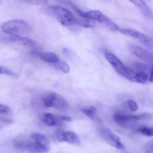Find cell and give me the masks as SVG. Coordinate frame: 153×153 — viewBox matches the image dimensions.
Wrapping results in <instances>:
<instances>
[{
  "label": "cell",
  "instance_id": "obj_6",
  "mask_svg": "<svg viewBox=\"0 0 153 153\" xmlns=\"http://www.w3.org/2000/svg\"><path fill=\"white\" fill-rule=\"evenodd\" d=\"M119 31L124 35L138 39L144 45L151 49H153V39L151 37L134 30L119 29Z\"/></svg>",
  "mask_w": 153,
  "mask_h": 153
},
{
  "label": "cell",
  "instance_id": "obj_10",
  "mask_svg": "<svg viewBox=\"0 0 153 153\" xmlns=\"http://www.w3.org/2000/svg\"><path fill=\"white\" fill-rule=\"evenodd\" d=\"M134 4L141 11L145 17L150 19H153V12L143 0H128Z\"/></svg>",
  "mask_w": 153,
  "mask_h": 153
},
{
  "label": "cell",
  "instance_id": "obj_8",
  "mask_svg": "<svg viewBox=\"0 0 153 153\" xmlns=\"http://www.w3.org/2000/svg\"><path fill=\"white\" fill-rule=\"evenodd\" d=\"M130 49L137 57L153 65V54L152 53L137 46H131Z\"/></svg>",
  "mask_w": 153,
  "mask_h": 153
},
{
  "label": "cell",
  "instance_id": "obj_13",
  "mask_svg": "<svg viewBox=\"0 0 153 153\" xmlns=\"http://www.w3.org/2000/svg\"><path fill=\"white\" fill-rule=\"evenodd\" d=\"M42 120L46 125L51 126H60L62 124V120H63L61 118H59L55 115L50 113H45Z\"/></svg>",
  "mask_w": 153,
  "mask_h": 153
},
{
  "label": "cell",
  "instance_id": "obj_30",
  "mask_svg": "<svg viewBox=\"0 0 153 153\" xmlns=\"http://www.w3.org/2000/svg\"><path fill=\"white\" fill-rule=\"evenodd\" d=\"M152 148H153V147H152Z\"/></svg>",
  "mask_w": 153,
  "mask_h": 153
},
{
  "label": "cell",
  "instance_id": "obj_5",
  "mask_svg": "<svg viewBox=\"0 0 153 153\" xmlns=\"http://www.w3.org/2000/svg\"><path fill=\"white\" fill-rule=\"evenodd\" d=\"M105 56L106 60L112 65L115 71L119 75L126 78L129 68L126 66L117 56L110 52H105Z\"/></svg>",
  "mask_w": 153,
  "mask_h": 153
},
{
  "label": "cell",
  "instance_id": "obj_14",
  "mask_svg": "<svg viewBox=\"0 0 153 153\" xmlns=\"http://www.w3.org/2000/svg\"><path fill=\"white\" fill-rule=\"evenodd\" d=\"M63 142H66L73 145L80 146L81 142L78 136L71 131H66L63 133Z\"/></svg>",
  "mask_w": 153,
  "mask_h": 153
},
{
  "label": "cell",
  "instance_id": "obj_16",
  "mask_svg": "<svg viewBox=\"0 0 153 153\" xmlns=\"http://www.w3.org/2000/svg\"><path fill=\"white\" fill-rule=\"evenodd\" d=\"M31 137L36 143L49 146V140L44 135L39 133H33L31 134Z\"/></svg>",
  "mask_w": 153,
  "mask_h": 153
},
{
  "label": "cell",
  "instance_id": "obj_31",
  "mask_svg": "<svg viewBox=\"0 0 153 153\" xmlns=\"http://www.w3.org/2000/svg\"></svg>",
  "mask_w": 153,
  "mask_h": 153
},
{
  "label": "cell",
  "instance_id": "obj_17",
  "mask_svg": "<svg viewBox=\"0 0 153 153\" xmlns=\"http://www.w3.org/2000/svg\"><path fill=\"white\" fill-rule=\"evenodd\" d=\"M53 65L64 73H68L70 72V68L69 65L65 62L60 59L58 62Z\"/></svg>",
  "mask_w": 153,
  "mask_h": 153
},
{
  "label": "cell",
  "instance_id": "obj_7",
  "mask_svg": "<svg viewBox=\"0 0 153 153\" xmlns=\"http://www.w3.org/2000/svg\"><path fill=\"white\" fill-rule=\"evenodd\" d=\"M101 134L104 140L109 144L119 150L125 149V146L120 138L111 130L108 128H102L101 130Z\"/></svg>",
  "mask_w": 153,
  "mask_h": 153
},
{
  "label": "cell",
  "instance_id": "obj_1",
  "mask_svg": "<svg viewBox=\"0 0 153 153\" xmlns=\"http://www.w3.org/2000/svg\"><path fill=\"white\" fill-rule=\"evenodd\" d=\"M47 13L65 27H72L77 26V19L67 9L57 6H50L46 9Z\"/></svg>",
  "mask_w": 153,
  "mask_h": 153
},
{
  "label": "cell",
  "instance_id": "obj_29",
  "mask_svg": "<svg viewBox=\"0 0 153 153\" xmlns=\"http://www.w3.org/2000/svg\"><path fill=\"white\" fill-rule=\"evenodd\" d=\"M149 81L153 82V65H152V67L151 69V74H150V78H149Z\"/></svg>",
  "mask_w": 153,
  "mask_h": 153
},
{
  "label": "cell",
  "instance_id": "obj_15",
  "mask_svg": "<svg viewBox=\"0 0 153 153\" xmlns=\"http://www.w3.org/2000/svg\"><path fill=\"white\" fill-rule=\"evenodd\" d=\"M39 56L41 60L46 62L49 63H55L59 61L60 58L54 53L51 52H45V53H39Z\"/></svg>",
  "mask_w": 153,
  "mask_h": 153
},
{
  "label": "cell",
  "instance_id": "obj_12",
  "mask_svg": "<svg viewBox=\"0 0 153 153\" xmlns=\"http://www.w3.org/2000/svg\"><path fill=\"white\" fill-rule=\"evenodd\" d=\"M68 107L65 99L60 94L53 92V105L52 108L64 110Z\"/></svg>",
  "mask_w": 153,
  "mask_h": 153
},
{
  "label": "cell",
  "instance_id": "obj_18",
  "mask_svg": "<svg viewBox=\"0 0 153 153\" xmlns=\"http://www.w3.org/2000/svg\"><path fill=\"white\" fill-rule=\"evenodd\" d=\"M148 78L147 73L143 72H137L136 76L135 82L145 84L147 82Z\"/></svg>",
  "mask_w": 153,
  "mask_h": 153
},
{
  "label": "cell",
  "instance_id": "obj_25",
  "mask_svg": "<svg viewBox=\"0 0 153 153\" xmlns=\"http://www.w3.org/2000/svg\"><path fill=\"white\" fill-rule=\"evenodd\" d=\"M11 109L8 106L4 104H0V115L6 116L10 112Z\"/></svg>",
  "mask_w": 153,
  "mask_h": 153
},
{
  "label": "cell",
  "instance_id": "obj_19",
  "mask_svg": "<svg viewBox=\"0 0 153 153\" xmlns=\"http://www.w3.org/2000/svg\"><path fill=\"white\" fill-rule=\"evenodd\" d=\"M54 1L58 3L65 5L67 7H70L74 10L76 12L78 10H80L76 6L74 0H54Z\"/></svg>",
  "mask_w": 153,
  "mask_h": 153
},
{
  "label": "cell",
  "instance_id": "obj_9",
  "mask_svg": "<svg viewBox=\"0 0 153 153\" xmlns=\"http://www.w3.org/2000/svg\"><path fill=\"white\" fill-rule=\"evenodd\" d=\"M23 150L30 153H46L50 150V147L48 146L34 143H25Z\"/></svg>",
  "mask_w": 153,
  "mask_h": 153
},
{
  "label": "cell",
  "instance_id": "obj_3",
  "mask_svg": "<svg viewBox=\"0 0 153 153\" xmlns=\"http://www.w3.org/2000/svg\"><path fill=\"white\" fill-rule=\"evenodd\" d=\"M76 12L81 18L98 22L105 25L112 31H117L119 30L118 26L100 11L93 10L88 12H84L79 10Z\"/></svg>",
  "mask_w": 153,
  "mask_h": 153
},
{
  "label": "cell",
  "instance_id": "obj_21",
  "mask_svg": "<svg viewBox=\"0 0 153 153\" xmlns=\"http://www.w3.org/2000/svg\"><path fill=\"white\" fill-rule=\"evenodd\" d=\"M83 112L85 115H87L88 117L92 118L95 116L96 113V109L95 107H90L89 108H85L83 109Z\"/></svg>",
  "mask_w": 153,
  "mask_h": 153
},
{
  "label": "cell",
  "instance_id": "obj_26",
  "mask_svg": "<svg viewBox=\"0 0 153 153\" xmlns=\"http://www.w3.org/2000/svg\"><path fill=\"white\" fill-rule=\"evenodd\" d=\"M128 105L130 110L132 111H135L138 109V106L135 101L132 100H129L128 101Z\"/></svg>",
  "mask_w": 153,
  "mask_h": 153
},
{
  "label": "cell",
  "instance_id": "obj_2",
  "mask_svg": "<svg viewBox=\"0 0 153 153\" xmlns=\"http://www.w3.org/2000/svg\"><path fill=\"white\" fill-rule=\"evenodd\" d=\"M2 30L9 36H25L29 34L31 29L28 22L21 20H12L4 22Z\"/></svg>",
  "mask_w": 153,
  "mask_h": 153
},
{
  "label": "cell",
  "instance_id": "obj_20",
  "mask_svg": "<svg viewBox=\"0 0 153 153\" xmlns=\"http://www.w3.org/2000/svg\"><path fill=\"white\" fill-rule=\"evenodd\" d=\"M138 131L144 135L148 137L153 136V127H143L139 128Z\"/></svg>",
  "mask_w": 153,
  "mask_h": 153
},
{
  "label": "cell",
  "instance_id": "obj_27",
  "mask_svg": "<svg viewBox=\"0 0 153 153\" xmlns=\"http://www.w3.org/2000/svg\"><path fill=\"white\" fill-rule=\"evenodd\" d=\"M64 132H63V130L60 129H58L56 130L55 132L56 136L57 138V140L60 142H63V133Z\"/></svg>",
  "mask_w": 153,
  "mask_h": 153
},
{
  "label": "cell",
  "instance_id": "obj_28",
  "mask_svg": "<svg viewBox=\"0 0 153 153\" xmlns=\"http://www.w3.org/2000/svg\"><path fill=\"white\" fill-rule=\"evenodd\" d=\"M61 119L64 121H71L72 120V118L68 116H62L61 117Z\"/></svg>",
  "mask_w": 153,
  "mask_h": 153
},
{
  "label": "cell",
  "instance_id": "obj_4",
  "mask_svg": "<svg viewBox=\"0 0 153 153\" xmlns=\"http://www.w3.org/2000/svg\"><path fill=\"white\" fill-rule=\"evenodd\" d=\"M152 116L149 113H145L138 115H125L116 114L113 117L114 121L120 126L128 127L133 126L139 120L150 119Z\"/></svg>",
  "mask_w": 153,
  "mask_h": 153
},
{
  "label": "cell",
  "instance_id": "obj_23",
  "mask_svg": "<svg viewBox=\"0 0 153 153\" xmlns=\"http://www.w3.org/2000/svg\"><path fill=\"white\" fill-rule=\"evenodd\" d=\"M0 73L1 74H5V75H9L13 77H18V75L17 74L12 71H10L7 68L3 66L0 67Z\"/></svg>",
  "mask_w": 153,
  "mask_h": 153
},
{
  "label": "cell",
  "instance_id": "obj_11",
  "mask_svg": "<svg viewBox=\"0 0 153 153\" xmlns=\"http://www.w3.org/2000/svg\"><path fill=\"white\" fill-rule=\"evenodd\" d=\"M7 39L15 44L22 45L34 46L36 45V43L33 40L23 36L18 35L9 36L7 37Z\"/></svg>",
  "mask_w": 153,
  "mask_h": 153
},
{
  "label": "cell",
  "instance_id": "obj_22",
  "mask_svg": "<svg viewBox=\"0 0 153 153\" xmlns=\"http://www.w3.org/2000/svg\"><path fill=\"white\" fill-rule=\"evenodd\" d=\"M28 4L34 5H40L46 4L48 0H20Z\"/></svg>",
  "mask_w": 153,
  "mask_h": 153
},
{
  "label": "cell",
  "instance_id": "obj_24",
  "mask_svg": "<svg viewBox=\"0 0 153 153\" xmlns=\"http://www.w3.org/2000/svg\"><path fill=\"white\" fill-rule=\"evenodd\" d=\"M135 67L136 68L137 72H143L146 73L149 71L150 67L148 65L144 64L137 63L135 65Z\"/></svg>",
  "mask_w": 153,
  "mask_h": 153
}]
</instances>
